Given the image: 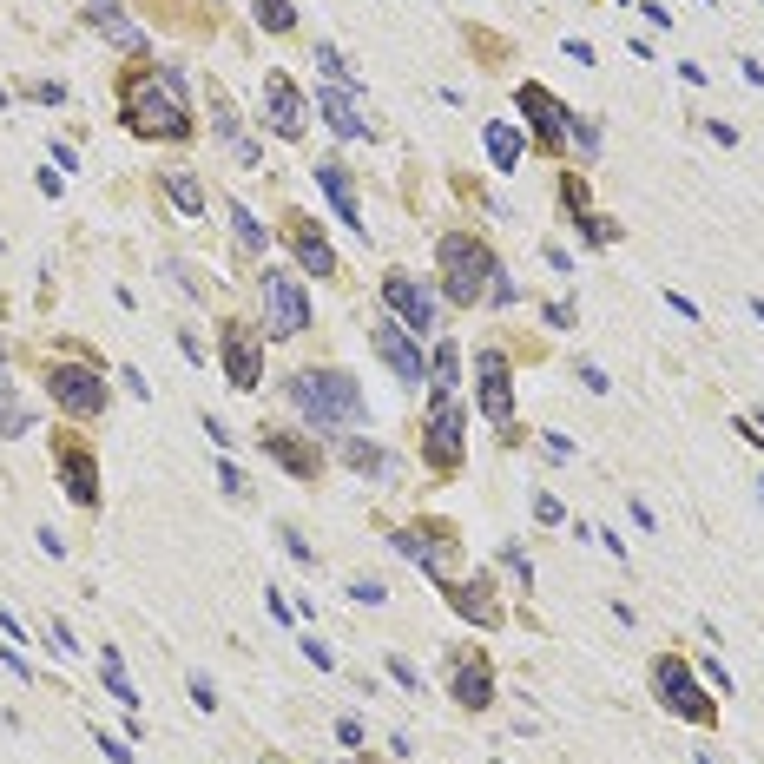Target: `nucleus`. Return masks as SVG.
I'll use <instances>...</instances> for the list:
<instances>
[{
  "label": "nucleus",
  "mask_w": 764,
  "mask_h": 764,
  "mask_svg": "<svg viewBox=\"0 0 764 764\" xmlns=\"http://www.w3.org/2000/svg\"><path fill=\"white\" fill-rule=\"evenodd\" d=\"M218 363H224V376H231V389H257V382H264V343H257L251 323H224Z\"/></svg>",
  "instance_id": "ddd939ff"
},
{
  "label": "nucleus",
  "mask_w": 764,
  "mask_h": 764,
  "mask_svg": "<svg viewBox=\"0 0 764 764\" xmlns=\"http://www.w3.org/2000/svg\"><path fill=\"white\" fill-rule=\"evenodd\" d=\"M350 600H363V606H382V600H389V587H382V580H356V587H350Z\"/></svg>",
  "instance_id": "4c0bfd02"
},
{
  "label": "nucleus",
  "mask_w": 764,
  "mask_h": 764,
  "mask_svg": "<svg viewBox=\"0 0 764 764\" xmlns=\"http://www.w3.org/2000/svg\"><path fill=\"white\" fill-rule=\"evenodd\" d=\"M47 639H53V653H80V646H73V633H66L60 620H47Z\"/></svg>",
  "instance_id": "a19ab883"
},
{
  "label": "nucleus",
  "mask_w": 764,
  "mask_h": 764,
  "mask_svg": "<svg viewBox=\"0 0 764 764\" xmlns=\"http://www.w3.org/2000/svg\"><path fill=\"white\" fill-rule=\"evenodd\" d=\"M369 343H376V356L389 369H396V382L402 389H422L429 382V363H422V343H415L409 330H402L396 317H376V330H369Z\"/></svg>",
  "instance_id": "f8f14e48"
},
{
  "label": "nucleus",
  "mask_w": 764,
  "mask_h": 764,
  "mask_svg": "<svg viewBox=\"0 0 764 764\" xmlns=\"http://www.w3.org/2000/svg\"><path fill=\"white\" fill-rule=\"evenodd\" d=\"M47 396H53V409H60V415L93 422V415H106L112 382L99 376L93 363H47Z\"/></svg>",
  "instance_id": "39448f33"
},
{
  "label": "nucleus",
  "mask_w": 764,
  "mask_h": 764,
  "mask_svg": "<svg viewBox=\"0 0 764 764\" xmlns=\"http://www.w3.org/2000/svg\"><path fill=\"white\" fill-rule=\"evenodd\" d=\"M185 685H191V705H198V712H211V705H218V685H211L205 672H191Z\"/></svg>",
  "instance_id": "f704fd0d"
},
{
  "label": "nucleus",
  "mask_w": 764,
  "mask_h": 764,
  "mask_svg": "<svg viewBox=\"0 0 764 764\" xmlns=\"http://www.w3.org/2000/svg\"><path fill=\"white\" fill-rule=\"evenodd\" d=\"M317 66L330 73V86H343V93H363V80H356V66L343 60V53H336L330 40H317Z\"/></svg>",
  "instance_id": "cd10ccee"
},
{
  "label": "nucleus",
  "mask_w": 764,
  "mask_h": 764,
  "mask_svg": "<svg viewBox=\"0 0 764 764\" xmlns=\"http://www.w3.org/2000/svg\"><path fill=\"white\" fill-rule=\"evenodd\" d=\"M435 264H442V297H448V303H462V310L488 303L494 277H501L494 251L475 238V231H448V238H442V251H435Z\"/></svg>",
  "instance_id": "7ed1b4c3"
},
{
  "label": "nucleus",
  "mask_w": 764,
  "mask_h": 764,
  "mask_svg": "<svg viewBox=\"0 0 764 764\" xmlns=\"http://www.w3.org/2000/svg\"><path fill=\"white\" fill-rule=\"evenodd\" d=\"M541 317H547V323H554V330H573V310H567V303H547Z\"/></svg>",
  "instance_id": "49530a36"
},
{
  "label": "nucleus",
  "mask_w": 764,
  "mask_h": 764,
  "mask_svg": "<svg viewBox=\"0 0 764 764\" xmlns=\"http://www.w3.org/2000/svg\"><path fill=\"white\" fill-rule=\"evenodd\" d=\"M159 185H165V198H172V205L185 211V218H198V211H205V178L191 172V165H165V172H159Z\"/></svg>",
  "instance_id": "b1692460"
},
{
  "label": "nucleus",
  "mask_w": 764,
  "mask_h": 764,
  "mask_svg": "<svg viewBox=\"0 0 764 764\" xmlns=\"http://www.w3.org/2000/svg\"><path fill=\"white\" fill-rule=\"evenodd\" d=\"M33 541H40V554H53V560L66 554V541H60V534H53V527H40V534H33Z\"/></svg>",
  "instance_id": "a18cd8bd"
},
{
  "label": "nucleus",
  "mask_w": 764,
  "mask_h": 764,
  "mask_svg": "<svg viewBox=\"0 0 764 764\" xmlns=\"http://www.w3.org/2000/svg\"><path fill=\"white\" fill-rule=\"evenodd\" d=\"M257 303H264V336L271 343H290V336L310 330V290H303V277L264 271L257 277Z\"/></svg>",
  "instance_id": "20e7f679"
},
{
  "label": "nucleus",
  "mask_w": 764,
  "mask_h": 764,
  "mask_svg": "<svg viewBox=\"0 0 764 764\" xmlns=\"http://www.w3.org/2000/svg\"><path fill=\"white\" fill-rule=\"evenodd\" d=\"M745 429H758V435H751V442H764V409H758V415H751V422H745Z\"/></svg>",
  "instance_id": "09e8293b"
},
{
  "label": "nucleus",
  "mask_w": 764,
  "mask_h": 764,
  "mask_svg": "<svg viewBox=\"0 0 764 764\" xmlns=\"http://www.w3.org/2000/svg\"><path fill=\"white\" fill-rule=\"evenodd\" d=\"M389 679H396L402 692H422V672H415V666H409L402 653H389Z\"/></svg>",
  "instance_id": "72a5a7b5"
},
{
  "label": "nucleus",
  "mask_w": 764,
  "mask_h": 764,
  "mask_svg": "<svg viewBox=\"0 0 764 764\" xmlns=\"http://www.w3.org/2000/svg\"><path fill=\"white\" fill-rule=\"evenodd\" d=\"M382 303H389V317H396L402 330L415 336V343H422V336L442 323V303H435V290L415 284L409 271H389V277H382Z\"/></svg>",
  "instance_id": "6e6552de"
},
{
  "label": "nucleus",
  "mask_w": 764,
  "mask_h": 764,
  "mask_svg": "<svg viewBox=\"0 0 764 764\" xmlns=\"http://www.w3.org/2000/svg\"><path fill=\"white\" fill-rule=\"evenodd\" d=\"M271 764H277V758H271Z\"/></svg>",
  "instance_id": "603ef678"
},
{
  "label": "nucleus",
  "mask_w": 764,
  "mask_h": 764,
  "mask_svg": "<svg viewBox=\"0 0 764 764\" xmlns=\"http://www.w3.org/2000/svg\"><path fill=\"white\" fill-rule=\"evenodd\" d=\"M218 481H224V494H244V468H238V462H224Z\"/></svg>",
  "instance_id": "37998d69"
},
{
  "label": "nucleus",
  "mask_w": 764,
  "mask_h": 764,
  "mask_svg": "<svg viewBox=\"0 0 764 764\" xmlns=\"http://www.w3.org/2000/svg\"><path fill=\"white\" fill-rule=\"evenodd\" d=\"M284 547H290V560H297V567H317V554H310V541H303L297 527H284Z\"/></svg>",
  "instance_id": "e433bc0d"
},
{
  "label": "nucleus",
  "mask_w": 764,
  "mask_h": 764,
  "mask_svg": "<svg viewBox=\"0 0 764 764\" xmlns=\"http://www.w3.org/2000/svg\"><path fill=\"white\" fill-rule=\"evenodd\" d=\"M257 448L271 455L277 468H290L297 481H317L323 475V448L317 435H290V429H257Z\"/></svg>",
  "instance_id": "2eb2a0df"
},
{
  "label": "nucleus",
  "mask_w": 764,
  "mask_h": 764,
  "mask_svg": "<svg viewBox=\"0 0 764 764\" xmlns=\"http://www.w3.org/2000/svg\"><path fill=\"white\" fill-rule=\"evenodd\" d=\"M99 751H106L112 764H132V745H119V738H106V732H99Z\"/></svg>",
  "instance_id": "c03bdc74"
},
{
  "label": "nucleus",
  "mask_w": 764,
  "mask_h": 764,
  "mask_svg": "<svg viewBox=\"0 0 764 764\" xmlns=\"http://www.w3.org/2000/svg\"><path fill=\"white\" fill-rule=\"evenodd\" d=\"M514 99H521V112H527V132H534V139H541L547 152H560V145H567V132H573V112L560 106V99L547 93V86H534V80H527Z\"/></svg>",
  "instance_id": "4468645a"
},
{
  "label": "nucleus",
  "mask_w": 764,
  "mask_h": 764,
  "mask_svg": "<svg viewBox=\"0 0 764 764\" xmlns=\"http://www.w3.org/2000/svg\"><path fill=\"white\" fill-rule=\"evenodd\" d=\"M462 429H468V409H462V402H455V396L435 402L429 422H422V462L442 468V475H455V468H462Z\"/></svg>",
  "instance_id": "9d476101"
},
{
  "label": "nucleus",
  "mask_w": 764,
  "mask_h": 764,
  "mask_svg": "<svg viewBox=\"0 0 764 764\" xmlns=\"http://www.w3.org/2000/svg\"><path fill=\"white\" fill-rule=\"evenodd\" d=\"M231 231H238V244H244V251H264V224H257L244 205H231Z\"/></svg>",
  "instance_id": "2f4dec72"
},
{
  "label": "nucleus",
  "mask_w": 764,
  "mask_h": 764,
  "mask_svg": "<svg viewBox=\"0 0 764 764\" xmlns=\"http://www.w3.org/2000/svg\"><path fill=\"white\" fill-rule=\"evenodd\" d=\"M86 27H99L112 47L132 53V60H145V53H152V40H145V33L126 20V7H112V0H93V7H86Z\"/></svg>",
  "instance_id": "412c9836"
},
{
  "label": "nucleus",
  "mask_w": 764,
  "mask_h": 764,
  "mask_svg": "<svg viewBox=\"0 0 764 764\" xmlns=\"http://www.w3.org/2000/svg\"><path fill=\"white\" fill-rule=\"evenodd\" d=\"M33 429V409L14 396V382L0 376V435H27Z\"/></svg>",
  "instance_id": "bb28decb"
},
{
  "label": "nucleus",
  "mask_w": 764,
  "mask_h": 764,
  "mask_svg": "<svg viewBox=\"0 0 764 764\" xmlns=\"http://www.w3.org/2000/svg\"><path fill=\"white\" fill-rule=\"evenodd\" d=\"M205 435H211V448H231V429H224L218 415H205Z\"/></svg>",
  "instance_id": "de8ad7c7"
},
{
  "label": "nucleus",
  "mask_w": 764,
  "mask_h": 764,
  "mask_svg": "<svg viewBox=\"0 0 764 764\" xmlns=\"http://www.w3.org/2000/svg\"><path fill=\"white\" fill-rule=\"evenodd\" d=\"M0 106H7V86H0Z\"/></svg>",
  "instance_id": "8fccbe9b"
},
{
  "label": "nucleus",
  "mask_w": 764,
  "mask_h": 764,
  "mask_svg": "<svg viewBox=\"0 0 764 764\" xmlns=\"http://www.w3.org/2000/svg\"><path fill=\"white\" fill-rule=\"evenodd\" d=\"M284 396L317 435H343V429H363L369 422L363 382H356L350 369H297V376L284 382Z\"/></svg>",
  "instance_id": "f03ea898"
},
{
  "label": "nucleus",
  "mask_w": 764,
  "mask_h": 764,
  "mask_svg": "<svg viewBox=\"0 0 764 764\" xmlns=\"http://www.w3.org/2000/svg\"><path fill=\"white\" fill-rule=\"evenodd\" d=\"M317 119L336 132V139H369L363 99H356V93H343V86H317Z\"/></svg>",
  "instance_id": "a211bd4d"
},
{
  "label": "nucleus",
  "mask_w": 764,
  "mask_h": 764,
  "mask_svg": "<svg viewBox=\"0 0 764 764\" xmlns=\"http://www.w3.org/2000/svg\"><path fill=\"white\" fill-rule=\"evenodd\" d=\"M257 119L277 132V139H303V126H310V106H303V93L290 86V73H264V93H257Z\"/></svg>",
  "instance_id": "9b49d317"
},
{
  "label": "nucleus",
  "mask_w": 764,
  "mask_h": 764,
  "mask_svg": "<svg viewBox=\"0 0 764 764\" xmlns=\"http://www.w3.org/2000/svg\"><path fill=\"white\" fill-rule=\"evenodd\" d=\"M363 738H369V732H363V718H336V745H350V751H356Z\"/></svg>",
  "instance_id": "58836bf2"
},
{
  "label": "nucleus",
  "mask_w": 764,
  "mask_h": 764,
  "mask_svg": "<svg viewBox=\"0 0 764 764\" xmlns=\"http://www.w3.org/2000/svg\"><path fill=\"white\" fill-rule=\"evenodd\" d=\"M284 238H290V251H297V264L310 277H336V251H330V238H323L310 218H284Z\"/></svg>",
  "instance_id": "6ab92c4d"
},
{
  "label": "nucleus",
  "mask_w": 764,
  "mask_h": 764,
  "mask_svg": "<svg viewBox=\"0 0 764 764\" xmlns=\"http://www.w3.org/2000/svg\"><path fill=\"white\" fill-rule=\"evenodd\" d=\"M119 119L139 139H191V106H185V73L178 66H139L119 86Z\"/></svg>",
  "instance_id": "f257e3e1"
},
{
  "label": "nucleus",
  "mask_w": 764,
  "mask_h": 764,
  "mask_svg": "<svg viewBox=\"0 0 764 764\" xmlns=\"http://www.w3.org/2000/svg\"><path fill=\"white\" fill-rule=\"evenodd\" d=\"M33 99H40V106H60L66 86H60V80H33Z\"/></svg>",
  "instance_id": "ea45409f"
},
{
  "label": "nucleus",
  "mask_w": 764,
  "mask_h": 764,
  "mask_svg": "<svg viewBox=\"0 0 764 764\" xmlns=\"http://www.w3.org/2000/svg\"><path fill=\"white\" fill-rule=\"evenodd\" d=\"M396 547L415 560V567L429 573L435 587H448L455 580V567H462V541L448 534L442 521H415V527H396Z\"/></svg>",
  "instance_id": "0eeeda50"
},
{
  "label": "nucleus",
  "mask_w": 764,
  "mask_h": 764,
  "mask_svg": "<svg viewBox=\"0 0 764 764\" xmlns=\"http://www.w3.org/2000/svg\"><path fill=\"white\" fill-rule=\"evenodd\" d=\"M251 20H257L264 33H290V27H297V7H290V0H257Z\"/></svg>",
  "instance_id": "c85d7f7f"
},
{
  "label": "nucleus",
  "mask_w": 764,
  "mask_h": 764,
  "mask_svg": "<svg viewBox=\"0 0 764 764\" xmlns=\"http://www.w3.org/2000/svg\"><path fill=\"white\" fill-rule=\"evenodd\" d=\"M488 764H501V758H488Z\"/></svg>",
  "instance_id": "3c124183"
},
{
  "label": "nucleus",
  "mask_w": 764,
  "mask_h": 764,
  "mask_svg": "<svg viewBox=\"0 0 764 764\" xmlns=\"http://www.w3.org/2000/svg\"><path fill=\"white\" fill-rule=\"evenodd\" d=\"M481 145H488L494 172H514V165H521V152H527V132L514 126V119H488V126H481Z\"/></svg>",
  "instance_id": "5701e85b"
},
{
  "label": "nucleus",
  "mask_w": 764,
  "mask_h": 764,
  "mask_svg": "<svg viewBox=\"0 0 764 764\" xmlns=\"http://www.w3.org/2000/svg\"><path fill=\"white\" fill-rule=\"evenodd\" d=\"M343 462H350L356 475H389V468H396V462H389V455H382L376 442H350V448H343Z\"/></svg>",
  "instance_id": "c756f323"
},
{
  "label": "nucleus",
  "mask_w": 764,
  "mask_h": 764,
  "mask_svg": "<svg viewBox=\"0 0 764 764\" xmlns=\"http://www.w3.org/2000/svg\"><path fill=\"white\" fill-rule=\"evenodd\" d=\"M448 692H455V705H462V712H488V705H494V666L481 653H455Z\"/></svg>",
  "instance_id": "f3484780"
},
{
  "label": "nucleus",
  "mask_w": 764,
  "mask_h": 764,
  "mask_svg": "<svg viewBox=\"0 0 764 764\" xmlns=\"http://www.w3.org/2000/svg\"><path fill=\"white\" fill-rule=\"evenodd\" d=\"M455 382H462V350H455V336H442L435 356H429V396L448 402V396H455Z\"/></svg>",
  "instance_id": "393cba45"
},
{
  "label": "nucleus",
  "mask_w": 764,
  "mask_h": 764,
  "mask_svg": "<svg viewBox=\"0 0 764 764\" xmlns=\"http://www.w3.org/2000/svg\"><path fill=\"white\" fill-rule=\"evenodd\" d=\"M211 132H218L224 145H238V112H231V99L211 86Z\"/></svg>",
  "instance_id": "7c9ffc66"
},
{
  "label": "nucleus",
  "mask_w": 764,
  "mask_h": 764,
  "mask_svg": "<svg viewBox=\"0 0 764 764\" xmlns=\"http://www.w3.org/2000/svg\"><path fill=\"white\" fill-rule=\"evenodd\" d=\"M53 468H60V488L73 494V508H99V462L86 442H60L53 448Z\"/></svg>",
  "instance_id": "dca6fc26"
},
{
  "label": "nucleus",
  "mask_w": 764,
  "mask_h": 764,
  "mask_svg": "<svg viewBox=\"0 0 764 764\" xmlns=\"http://www.w3.org/2000/svg\"><path fill=\"white\" fill-rule=\"evenodd\" d=\"M580 382H587L593 396H606V389H613V382H606V369H593V363H580Z\"/></svg>",
  "instance_id": "79ce46f5"
},
{
  "label": "nucleus",
  "mask_w": 764,
  "mask_h": 764,
  "mask_svg": "<svg viewBox=\"0 0 764 764\" xmlns=\"http://www.w3.org/2000/svg\"><path fill=\"white\" fill-rule=\"evenodd\" d=\"M580 231H587L593 244H613V238H620V224H613V218H600V211H580Z\"/></svg>",
  "instance_id": "473e14b6"
},
{
  "label": "nucleus",
  "mask_w": 764,
  "mask_h": 764,
  "mask_svg": "<svg viewBox=\"0 0 764 764\" xmlns=\"http://www.w3.org/2000/svg\"><path fill=\"white\" fill-rule=\"evenodd\" d=\"M317 185H323V198H330V211H336V218L350 224V231H363V238H369V224H363V205H356V185H350V165L323 159V165H317Z\"/></svg>",
  "instance_id": "4be33fe9"
},
{
  "label": "nucleus",
  "mask_w": 764,
  "mask_h": 764,
  "mask_svg": "<svg viewBox=\"0 0 764 764\" xmlns=\"http://www.w3.org/2000/svg\"><path fill=\"white\" fill-rule=\"evenodd\" d=\"M303 659H310V666H317V672H330V666H336V653H330V646H323L317 633L303 639Z\"/></svg>",
  "instance_id": "c9c22d12"
},
{
  "label": "nucleus",
  "mask_w": 764,
  "mask_h": 764,
  "mask_svg": "<svg viewBox=\"0 0 764 764\" xmlns=\"http://www.w3.org/2000/svg\"><path fill=\"white\" fill-rule=\"evenodd\" d=\"M99 679H106V692L126 705V712H139V685L126 679V659H119V646H99Z\"/></svg>",
  "instance_id": "a878e982"
},
{
  "label": "nucleus",
  "mask_w": 764,
  "mask_h": 764,
  "mask_svg": "<svg viewBox=\"0 0 764 764\" xmlns=\"http://www.w3.org/2000/svg\"><path fill=\"white\" fill-rule=\"evenodd\" d=\"M653 699L666 705L672 718H692V725H712L718 705L699 692V679H692V666H685L679 653H659L653 659Z\"/></svg>",
  "instance_id": "423d86ee"
},
{
  "label": "nucleus",
  "mask_w": 764,
  "mask_h": 764,
  "mask_svg": "<svg viewBox=\"0 0 764 764\" xmlns=\"http://www.w3.org/2000/svg\"><path fill=\"white\" fill-rule=\"evenodd\" d=\"M448 606L462 613V620H475V626H501V606H494V580L488 573H475V580H448Z\"/></svg>",
  "instance_id": "aec40b11"
},
{
  "label": "nucleus",
  "mask_w": 764,
  "mask_h": 764,
  "mask_svg": "<svg viewBox=\"0 0 764 764\" xmlns=\"http://www.w3.org/2000/svg\"><path fill=\"white\" fill-rule=\"evenodd\" d=\"M475 382H481V389H475L481 415L514 442V369H508V356H501V350H475Z\"/></svg>",
  "instance_id": "1a4fd4ad"
}]
</instances>
